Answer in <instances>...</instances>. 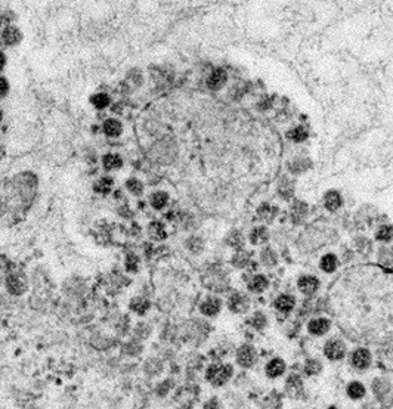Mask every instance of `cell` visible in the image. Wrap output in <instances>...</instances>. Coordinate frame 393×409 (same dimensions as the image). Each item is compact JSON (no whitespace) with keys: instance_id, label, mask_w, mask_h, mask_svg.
<instances>
[{"instance_id":"cell-1","label":"cell","mask_w":393,"mask_h":409,"mask_svg":"<svg viewBox=\"0 0 393 409\" xmlns=\"http://www.w3.org/2000/svg\"><path fill=\"white\" fill-rule=\"evenodd\" d=\"M234 374V369H232V365H222V364H213L207 368V380L214 386V387H219V386H223Z\"/></svg>"},{"instance_id":"cell-2","label":"cell","mask_w":393,"mask_h":409,"mask_svg":"<svg viewBox=\"0 0 393 409\" xmlns=\"http://www.w3.org/2000/svg\"><path fill=\"white\" fill-rule=\"evenodd\" d=\"M24 34L15 24L0 28V49H12L21 45Z\"/></svg>"},{"instance_id":"cell-3","label":"cell","mask_w":393,"mask_h":409,"mask_svg":"<svg viewBox=\"0 0 393 409\" xmlns=\"http://www.w3.org/2000/svg\"><path fill=\"white\" fill-rule=\"evenodd\" d=\"M256 359H257V352L250 344L241 346L237 352V362L243 368H250L251 365H254Z\"/></svg>"},{"instance_id":"cell-4","label":"cell","mask_w":393,"mask_h":409,"mask_svg":"<svg viewBox=\"0 0 393 409\" xmlns=\"http://www.w3.org/2000/svg\"><path fill=\"white\" fill-rule=\"evenodd\" d=\"M226 82H228V73L223 68H214L208 74L205 85L210 91H219L226 85Z\"/></svg>"},{"instance_id":"cell-5","label":"cell","mask_w":393,"mask_h":409,"mask_svg":"<svg viewBox=\"0 0 393 409\" xmlns=\"http://www.w3.org/2000/svg\"><path fill=\"white\" fill-rule=\"evenodd\" d=\"M324 353L325 356L330 359V361H337V359H342L346 353V346L343 341L340 340H331L325 344V349H324Z\"/></svg>"},{"instance_id":"cell-6","label":"cell","mask_w":393,"mask_h":409,"mask_svg":"<svg viewBox=\"0 0 393 409\" xmlns=\"http://www.w3.org/2000/svg\"><path fill=\"white\" fill-rule=\"evenodd\" d=\"M228 307L229 310H232L234 313H244L248 310L250 307V300L246 294H234L229 297L228 300Z\"/></svg>"},{"instance_id":"cell-7","label":"cell","mask_w":393,"mask_h":409,"mask_svg":"<svg viewBox=\"0 0 393 409\" xmlns=\"http://www.w3.org/2000/svg\"><path fill=\"white\" fill-rule=\"evenodd\" d=\"M352 364L358 369H365L371 365V353L367 349H358L352 355Z\"/></svg>"},{"instance_id":"cell-8","label":"cell","mask_w":393,"mask_h":409,"mask_svg":"<svg viewBox=\"0 0 393 409\" xmlns=\"http://www.w3.org/2000/svg\"><path fill=\"white\" fill-rule=\"evenodd\" d=\"M298 285V290L306 294V296H310L313 293H316V290L319 288V281L318 278L315 276H301L297 282Z\"/></svg>"},{"instance_id":"cell-9","label":"cell","mask_w":393,"mask_h":409,"mask_svg":"<svg viewBox=\"0 0 393 409\" xmlns=\"http://www.w3.org/2000/svg\"><path fill=\"white\" fill-rule=\"evenodd\" d=\"M286 390H287V393H289L290 398H300L301 393H303V383H301V380L297 375L289 377L287 383H286Z\"/></svg>"},{"instance_id":"cell-10","label":"cell","mask_w":393,"mask_h":409,"mask_svg":"<svg viewBox=\"0 0 393 409\" xmlns=\"http://www.w3.org/2000/svg\"><path fill=\"white\" fill-rule=\"evenodd\" d=\"M103 133L108 136V137H117L123 133V124L115 120V118H108L105 120L103 123Z\"/></svg>"},{"instance_id":"cell-11","label":"cell","mask_w":393,"mask_h":409,"mask_svg":"<svg viewBox=\"0 0 393 409\" xmlns=\"http://www.w3.org/2000/svg\"><path fill=\"white\" fill-rule=\"evenodd\" d=\"M27 288V284L24 281L22 276H18V275H12L9 276L7 279V290L10 294H15V296H19L25 291Z\"/></svg>"},{"instance_id":"cell-12","label":"cell","mask_w":393,"mask_h":409,"mask_svg":"<svg viewBox=\"0 0 393 409\" xmlns=\"http://www.w3.org/2000/svg\"><path fill=\"white\" fill-rule=\"evenodd\" d=\"M307 329H309V332L313 334V335H322V334H325V332L330 329V320L325 319V318L313 319V320L309 322Z\"/></svg>"},{"instance_id":"cell-13","label":"cell","mask_w":393,"mask_h":409,"mask_svg":"<svg viewBox=\"0 0 393 409\" xmlns=\"http://www.w3.org/2000/svg\"><path fill=\"white\" fill-rule=\"evenodd\" d=\"M269 239V232L266 229V226H259V227H254L250 233V241L251 244L254 245H262L265 244L266 241Z\"/></svg>"},{"instance_id":"cell-14","label":"cell","mask_w":393,"mask_h":409,"mask_svg":"<svg viewBox=\"0 0 393 409\" xmlns=\"http://www.w3.org/2000/svg\"><path fill=\"white\" fill-rule=\"evenodd\" d=\"M102 164L105 170H117L123 166V158L118 154H105L102 158Z\"/></svg>"},{"instance_id":"cell-15","label":"cell","mask_w":393,"mask_h":409,"mask_svg":"<svg viewBox=\"0 0 393 409\" xmlns=\"http://www.w3.org/2000/svg\"><path fill=\"white\" fill-rule=\"evenodd\" d=\"M284 371H286V364L283 359H274L266 365V374L271 378H277V377L283 375Z\"/></svg>"},{"instance_id":"cell-16","label":"cell","mask_w":393,"mask_h":409,"mask_svg":"<svg viewBox=\"0 0 393 409\" xmlns=\"http://www.w3.org/2000/svg\"><path fill=\"white\" fill-rule=\"evenodd\" d=\"M220 306H222V303H220L219 299H207V300L199 306V310H201V313H204V315H207V316H214V315L219 313Z\"/></svg>"},{"instance_id":"cell-17","label":"cell","mask_w":393,"mask_h":409,"mask_svg":"<svg viewBox=\"0 0 393 409\" xmlns=\"http://www.w3.org/2000/svg\"><path fill=\"white\" fill-rule=\"evenodd\" d=\"M324 204H325V207H327L330 211L339 210V208L342 207V197H340V194L336 192V191L327 192L325 197H324Z\"/></svg>"},{"instance_id":"cell-18","label":"cell","mask_w":393,"mask_h":409,"mask_svg":"<svg viewBox=\"0 0 393 409\" xmlns=\"http://www.w3.org/2000/svg\"><path fill=\"white\" fill-rule=\"evenodd\" d=\"M295 300L293 296H287V294H284V296H281V297H278L277 299V302H275V307H277V310H280V312H283V313H289V312H292L293 309H295Z\"/></svg>"},{"instance_id":"cell-19","label":"cell","mask_w":393,"mask_h":409,"mask_svg":"<svg viewBox=\"0 0 393 409\" xmlns=\"http://www.w3.org/2000/svg\"><path fill=\"white\" fill-rule=\"evenodd\" d=\"M290 214H292V219H293L295 223H300L307 214V205L301 203V201H295L292 205Z\"/></svg>"},{"instance_id":"cell-20","label":"cell","mask_w":393,"mask_h":409,"mask_svg":"<svg viewBox=\"0 0 393 409\" xmlns=\"http://www.w3.org/2000/svg\"><path fill=\"white\" fill-rule=\"evenodd\" d=\"M225 242H226L229 247L240 250V248H243V247H244V235H243L240 230H231V232L226 235Z\"/></svg>"},{"instance_id":"cell-21","label":"cell","mask_w":393,"mask_h":409,"mask_svg":"<svg viewBox=\"0 0 393 409\" xmlns=\"http://www.w3.org/2000/svg\"><path fill=\"white\" fill-rule=\"evenodd\" d=\"M266 288H268V279H266L263 275H257V276H254V278L248 282V290H250L251 293L259 294V293H263Z\"/></svg>"},{"instance_id":"cell-22","label":"cell","mask_w":393,"mask_h":409,"mask_svg":"<svg viewBox=\"0 0 393 409\" xmlns=\"http://www.w3.org/2000/svg\"><path fill=\"white\" fill-rule=\"evenodd\" d=\"M148 233H149V236H151L152 239H157V241L166 238L164 226H163V223H160V222H152V223L148 226Z\"/></svg>"},{"instance_id":"cell-23","label":"cell","mask_w":393,"mask_h":409,"mask_svg":"<svg viewBox=\"0 0 393 409\" xmlns=\"http://www.w3.org/2000/svg\"><path fill=\"white\" fill-rule=\"evenodd\" d=\"M250 263V253L246 250H238L232 257V265L235 268H246Z\"/></svg>"},{"instance_id":"cell-24","label":"cell","mask_w":393,"mask_h":409,"mask_svg":"<svg viewBox=\"0 0 393 409\" xmlns=\"http://www.w3.org/2000/svg\"><path fill=\"white\" fill-rule=\"evenodd\" d=\"M337 257L334 254H325L321 259V269L325 271L327 273H331L337 269Z\"/></svg>"},{"instance_id":"cell-25","label":"cell","mask_w":393,"mask_h":409,"mask_svg":"<svg viewBox=\"0 0 393 409\" xmlns=\"http://www.w3.org/2000/svg\"><path fill=\"white\" fill-rule=\"evenodd\" d=\"M287 137H289L290 140H293V142L300 143V142H304V140L307 139V132H306V129H304V127L298 126V127L292 129V130L287 133Z\"/></svg>"},{"instance_id":"cell-26","label":"cell","mask_w":393,"mask_h":409,"mask_svg":"<svg viewBox=\"0 0 393 409\" xmlns=\"http://www.w3.org/2000/svg\"><path fill=\"white\" fill-rule=\"evenodd\" d=\"M130 309L139 315H144L149 309V302L145 297H135L130 303Z\"/></svg>"},{"instance_id":"cell-27","label":"cell","mask_w":393,"mask_h":409,"mask_svg":"<svg viewBox=\"0 0 393 409\" xmlns=\"http://www.w3.org/2000/svg\"><path fill=\"white\" fill-rule=\"evenodd\" d=\"M167 203H169V195H167L166 192H161V191H160V192L152 194V197H151V205H152L155 210L164 208Z\"/></svg>"},{"instance_id":"cell-28","label":"cell","mask_w":393,"mask_h":409,"mask_svg":"<svg viewBox=\"0 0 393 409\" xmlns=\"http://www.w3.org/2000/svg\"><path fill=\"white\" fill-rule=\"evenodd\" d=\"M91 103L97 108V109H105L109 103L111 99L106 93H95L92 98H91Z\"/></svg>"},{"instance_id":"cell-29","label":"cell","mask_w":393,"mask_h":409,"mask_svg":"<svg viewBox=\"0 0 393 409\" xmlns=\"http://www.w3.org/2000/svg\"><path fill=\"white\" fill-rule=\"evenodd\" d=\"M248 323L253 326V328H256V329H259V331H262L265 326H266V323H268V320H266V316L263 315V313H260V312H256L250 319H248Z\"/></svg>"},{"instance_id":"cell-30","label":"cell","mask_w":393,"mask_h":409,"mask_svg":"<svg viewBox=\"0 0 393 409\" xmlns=\"http://www.w3.org/2000/svg\"><path fill=\"white\" fill-rule=\"evenodd\" d=\"M347 395L352 398V399H361L364 395H365V387L361 384V383H350L347 386Z\"/></svg>"},{"instance_id":"cell-31","label":"cell","mask_w":393,"mask_h":409,"mask_svg":"<svg viewBox=\"0 0 393 409\" xmlns=\"http://www.w3.org/2000/svg\"><path fill=\"white\" fill-rule=\"evenodd\" d=\"M112 185H114V182H112L111 178H100L98 182L95 183L94 188L99 194H108L112 189Z\"/></svg>"},{"instance_id":"cell-32","label":"cell","mask_w":393,"mask_h":409,"mask_svg":"<svg viewBox=\"0 0 393 409\" xmlns=\"http://www.w3.org/2000/svg\"><path fill=\"white\" fill-rule=\"evenodd\" d=\"M321 369H322V365L316 359H309L304 365V372L307 375H318L321 372Z\"/></svg>"},{"instance_id":"cell-33","label":"cell","mask_w":393,"mask_h":409,"mask_svg":"<svg viewBox=\"0 0 393 409\" xmlns=\"http://www.w3.org/2000/svg\"><path fill=\"white\" fill-rule=\"evenodd\" d=\"M373 389H374L376 395L382 399V398H383V395H386V393H389V392H391V384H389L388 381H385L383 378H379V380L374 383Z\"/></svg>"},{"instance_id":"cell-34","label":"cell","mask_w":393,"mask_h":409,"mask_svg":"<svg viewBox=\"0 0 393 409\" xmlns=\"http://www.w3.org/2000/svg\"><path fill=\"white\" fill-rule=\"evenodd\" d=\"M277 208L275 207H271L269 204H263L260 208H259V214H260V219L266 220V222H271L274 219V216L277 214Z\"/></svg>"},{"instance_id":"cell-35","label":"cell","mask_w":393,"mask_h":409,"mask_svg":"<svg viewBox=\"0 0 393 409\" xmlns=\"http://www.w3.org/2000/svg\"><path fill=\"white\" fill-rule=\"evenodd\" d=\"M262 262L266 266H274L277 263V254L272 248H265L262 251Z\"/></svg>"},{"instance_id":"cell-36","label":"cell","mask_w":393,"mask_h":409,"mask_svg":"<svg viewBox=\"0 0 393 409\" xmlns=\"http://www.w3.org/2000/svg\"><path fill=\"white\" fill-rule=\"evenodd\" d=\"M126 188H127L133 195H141L142 191H144V185H142V182L138 181V179H129L127 183H126Z\"/></svg>"},{"instance_id":"cell-37","label":"cell","mask_w":393,"mask_h":409,"mask_svg":"<svg viewBox=\"0 0 393 409\" xmlns=\"http://www.w3.org/2000/svg\"><path fill=\"white\" fill-rule=\"evenodd\" d=\"M15 18H16V15L12 10H3V12H0V28L12 25L13 21H15Z\"/></svg>"},{"instance_id":"cell-38","label":"cell","mask_w":393,"mask_h":409,"mask_svg":"<svg viewBox=\"0 0 393 409\" xmlns=\"http://www.w3.org/2000/svg\"><path fill=\"white\" fill-rule=\"evenodd\" d=\"M379 262L383 266H392V250L391 248H380L379 253Z\"/></svg>"},{"instance_id":"cell-39","label":"cell","mask_w":393,"mask_h":409,"mask_svg":"<svg viewBox=\"0 0 393 409\" xmlns=\"http://www.w3.org/2000/svg\"><path fill=\"white\" fill-rule=\"evenodd\" d=\"M376 238H377L379 241H391V239H392V226H391V225L382 226V227L377 230Z\"/></svg>"},{"instance_id":"cell-40","label":"cell","mask_w":393,"mask_h":409,"mask_svg":"<svg viewBox=\"0 0 393 409\" xmlns=\"http://www.w3.org/2000/svg\"><path fill=\"white\" fill-rule=\"evenodd\" d=\"M187 247H188V250H191L193 253H199V251L204 248V241H202L201 238H196V236H193V238H190V239H188Z\"/></svg>"},{"instance_id":"cell-41","label":"cell","mask_w":393,"mask_h":409,"mask_svg":"<svg viewBox=\"0 0 393 409\" xmlns=\"http://www.w3.org/2000/svg\"><path fill=\"white\" fill-rule=\"evenodd\" d=\"M126 269H127L129 272H136V271H138V257H136L135 254H129V256H127Z\"/></svg>"},{"instance_id":"cell-42","label":"cell","mask_w":393,"mask_h":409,"mask_svg":"<svg viewBox=\"0 0 393 409\" xmlns=\"http://www.w3.org/2000/svg\"><path fill=\"white\" fill-rule=\"evenodd\" d=\"M9 82H7V79L6 77H3V76H0V99H3V98H6L7 96V93H9Z\"/></svg>"},{"instance_id":"cell-43","label":"cell","mask_w":393,"mask_h":409,"mask_svg":"<svg viewBox=\"0 0 393 409\" xmlns=\"http://www.w3.org/2000/svg\"><path fill=\"white\" fill-rule=\"evenodd\" d=\"M173 386V383H170V380H166L163 384H160L158 386V389H157V395L158 396H164V395H167V392L170 390V387Z\"/></svg>"},{"instance_id":"cell-44","label":"cell","mask_w":393,"mask_h":409,"mask_svg":"<svg viewBox=\"0 0 393 409\" xmlns=\"http://www.w3.org/2000/svg\"><path fill=\"white\" fill-rule=\"evenodd\" d=\"M6 62H7V56H6L4 50L0 49V71L6 67Z\"/></svg>"},{"instance_id":"cell-45","label":"cell","mask_w":393,"mask_h":409,"mask_svg":"<svg viewBox=\"0 0 393 409\" xmlns=\"http://www.w3.org/2000/svg\"><path fill=\"white\" fill-rule=\"evenodd\" d=\"M1 118H3V112H1V109H0V121H1Z\"/></svg>"}]
</instances>
